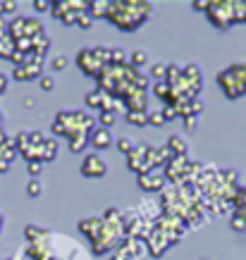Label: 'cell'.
Listing matches in <instances>:
<instances>
[{
    "mask_svg": "<svg viewBox=\"0 0 246 260\" xmlns=\"http://www.w3.org/2000/svg\"><path fill=\"white\" fill-rule=\"evenodd\" d=\"M184 119V126L189 129V132H196V122H199V117H194V115H187V117H182Z\"/></svg>",
    "mask_w": 246,
    "mask_h": 260,
    "instance_id": "cell-35",
    "label": "cell"
},
{
    "mask_svg": "<svg viewBox=\"0 0 246 260\" xmlns=\"http://www.w3.org/2000/svg\"><path fill=\"white\" fill-rule=\"evenodd\" d=\"M191 8H196V10H208V0H194V3H191Z\"/></svg>",
    "mask_w": 246,
    "mask_h": 260,
    "instance_id": "cell-38",
    "label": "cell"
},
{
    "mask_svg": "<svg viewBox=\"0 0 246 260\" xmlns=\"http://www.w3.org/2000/svg\"><path fill=\"white\" fill-rule=\"evenodd\" d=\"M50 5H53V3H48V0H36V3H34V8L39 10V12H48Z\"/></svg>",
    "mask_w": 246,
    "mask_h": 260,
    "instance_id": "cell-36",
    "label": "cell"
},
{
    "mask_svg": "<svg viewBox=\"0 0 246 260\" xmlns=\"http://www.w3.org/2000/svg\"><path fill=\"white\" fill-rule=\"evenodd\" d=\"M160 112H163V117H165V119H177V117H179V115H177V108H175V105H165V108H163Z\"/></svg>",
    "mask_w": 246,
    "mask_h": 260,
    "instance_id": "cell-33",
    "label": "cell"
},
{
    "mask_svg": "<svg viewBox=\"0 0 246 260\" xmlns=\"http://www.w3.org/2000/svg\"><path fill=\"white\" fill-rule=\"evenodd\" d=\"M67 141H70L72 153H84L88 146V134L86 132H72V134L67 136Z\"/></svg>",
    "mask_w": 246,
    "mask_h": 260,
    "instance_id": "cell-11",
    "label": "cell"
},
{
    "mask_svg": "<svg viewBox=\"0 0 246 260\" xmlns=\"http://www.w3.org/2000/svg\"><path fill=\"white\" fill-rule=\"evenodd\" d=\"M165 146L172 150V155H175V158H182V155H187V153H189V148H187V141H184L182 136H177V134L170 136Z\"/></svg>",
    "mask_w": 246,
    "mask_h": 260,
    "instance_id": "cell-13",
    "label": "cell"
},
{
    "mask_svg": "<svg viewBox=\"0 0 246 260\" xmlns=\"http://www.w3.org/2000/svg\"><path fill=\"white\" fill-rule=\"evenodd\" d=\"M143 241H146V248H148V253H151L153 258H160V255H163V253H165L167 248H170L167 239L163 237V234H160V232H158L156 227L151 229V234L143 239Z\"/></svg>",
    "mask_w": 246,
    "mask_h": 260,
    "instance_id": "cell-6",
    "label": "cell"
},
{
    "mask_svg": "<svg viewBox=\"0 0 246 260\" xmlns=\"http://www.w3.org/2000/svg\"><path fill=\"white\" fill-rule=\"evenodd\" d=\"M167 119L163 117V112L160 110H156V112H148V124H153V126H163Z\"/></svg>",
    "mask_w": 246,
    "mask_h": 260,
    "instance_id": "cell-27",
    "label": "cell"
},
{
    "mask_svg": "<svg viewBox=\"0 0 246 260\" xmlns=\"http://www.w3.org/2000/svg\"><path fill=\"white\" fill-rule=\"evenodd\" d=\"M81 15H84V12H81ZM77 17H79V15H74V12H67V15H65L63 19H60V22L70 26V24H77Z\"/></svg>",
    "mask_w": 246,
    "mask_h": 260,
    "instance_id": "cell-37",
    "label": "cell"
},
{
    "mask_svg": "<svg viewBox=\"0 0 246 260\" xmlns=\"http://www.w3.org/2000/svg\"><path fill=\"white\" fill-rule=\"evenodd\" d=\"M96 122L103 126V129H112V126H115V122H117V115H115V112H101Z\"/></svg>",
    "mask_w": 246,
    "mask_h": 260,
    "instance_id": "cell-22",
    "label": "cell"
},
{
    "mask_svg": "<svg viewBox=\"0 0 246 260\" xmlns=\"http://www.w3.org/2000/svg\"><path fill=\"white\" fill-rule=\"evenodd\" d=\"M101 224H103V220H101V217H86V220L79 222V232H81V234H84L86 239H94L96 232L101 229Z\"/></svg>",
    "mask_w": 246,
    "mask_h": 260,
    "instance_id": "cell-12",
    "label": "cell"
},
{
    "mask_svg": "<svg viewBox=\"0 0 246 260\" xmlns=\"http://www.w3.org/2000/svg\"><path fill=\"white\" fill-rule=\"evenodd\" d=\"M151 3L143 0H112L105 19L115 24L119 31H136L151 17Z\"/></svg>",
    "mask_w": 246,
    "mask_h": 260,
    "instance_id": "cell-1",
    "label": "cell"
},
{
    "mask_svg": "<svg viewBox=\"0 0 246 260\" xmlns=\"http://www.w3.org/2000/svg\"><path fill=\"white\" fill-rule=\"evenodd\" d=\"M232 229H237V232H244L246 229V220L241 215H234V217H232Z\"/></svg>",
    "mask_w": 246,
    "mask_h": 260,
    "instance_id": "cell-34",
    "label": "cell"
},
{
    "mask_svg": "<svg viewBox=\"0 0 246 260\" xmlns=\"http://www.w3.org/2000/svg\"><path fill=\"white\" fill-rule=\"evenodd\" d=\"M153 93L158 95V98H160L163 103H165V105H167L170 101H172V86H167L165 81H158V84L153 86Z\"/></svg>",
    "mask_w": 246,
    "mask_h": 260,
    "instance_id": "cell-18",
    "label": "cell"
},
{
    "mask_svg": "<svg viewBox=\"0 0 246 260\" xmlns=\"http://www.w3.org/2000/svg\"><path fill=\"white\" fill-rule=\"evenodd\" d=\"M115 146H117V150H122V153H125V155H129V153H132V150L136 148L134 139H119V141L115 143Z\"/></svg>",
    "mask_w": 246,
    "mask_h": 260,
    "instance_id": "cell-25",
    "label": "cell"
},
{
    "mask_svg": "<svg viewBox=\"0 0 246 260\" xmlns=\"http://www.w3.org/2000/svg\"><path fill=\"white\" fill-rule=\"evenodd\" d=\"M218 86L223 88V93L230 101H237L246 93V62L230 64L227 70L218 74Z\"/></svg>",
    "mask_w": 246,
    "mask_h": 260,
    "instance_id": "cell-3",
    "label": "cell"
},
{
    "mask_svg": "<svg viewBox=\"0 0 246 260\" xmlns=\"http://www.w3.org/2000/svg\"><path fill=\"white\" fill-rule=\"evenodd\" d=\"M165 74H167V64H153V70H151V77H156L158 81H165Z\"/></svg>",
    "mask_w": 246,
    "mask_h": 260,
    "instance_id": "cell-26",
    "label": "cell"
},
{
    "mask_svg": "<svg viewBox=\"0 0 246 260\" xmlns=\"http://www.w3.org/2000/svg\"><path fill=\"white\" fill-rule=\"evenodd\" d=\"M26 193L32 198H39L41 193H43V184H41L39 179H29V184H26Z\"/></svg>",
    "mask_w": 246,
    "mask_h": 260,
    "instance_id": "cell-23",
    "label": "cell"
},
{
    "mask_svg": "<svg viewBox=\"0 0 246 260\" xmlns=\"http://www.w3.org/2000/svg\"><path fill=\"white\" fill-rule=\"evenodd\" d=\"M203 260H206V258H203Z\"/></svg>",
    "mask_w": 246,
    "mask_h": 260,
    "instance_id": "cell-43",
    "label": "cell"
},
{
    "mask_svg": "<svg viewBox=\"0 0 246 260\" xmlns=\"http://www.w3.org/2000/svg\"><path fill=\"white\" fill-rule=\"evenodd\" d=\"M3 36H8V22L0 17V39H3Z\"/></svg>",
    "mask_w": 246,
    "mask_h": 260,
    "instance_id": "cell-39",
    "label": "cell"
},
{
    "mask_svg": "<svg viewBox=\"0 0 246 260\" xmlns=\"http://www.w3.org/2000/svg\"><path fill=\"white\" fill-rule=\"evenodd\" d=\"M244 24H246V17H244Z\"/></svg>",
    "mask_w": 246,
    "mask_h": 260,
    "instance_id": "cell-42",
    "label": "cell"
},
{
    "mask_svg": "<svg viewBox=\"0 0 246 260\" xmlns=\"http://www.w3.org/2000/svg\"><path fill=\"white\" fill-rule=\"evenodd\" d=\"M189 110H191V115H194V117H199L201 110H203V103H201L199 98H194V101L189 103Z\"/></svg>",
    "mask_w": 246,
    "mask_h": 260,
    "instance_id": "cell-32",
    "label": "cell"
},
{
    "mask_svg": "<svg viewBox=\"0 0 246 260\" xmlns=\"http://www.w3.org/2000/svg\"><path fill=\"white\" fill-rule=\"evenodd\" d=\"M41 153H43V162H48V160H55V155H57V141H55V139H46V141H43V146H41Z\"/></svg>",
    "mask_w": 246,
    "mask_h": 260,
    "instance_id": "cell-16",
    "label": "cell"
},
{
    "mask_svg": "<svg viewBox=\"0 0 246 260\" xmlns=\"http://www.w3.org/2000/svg\"><path fill=\"white\" fill-rule=\"evenodd\" d=\"M108 8H110V0H91L86 12L91 15V19H96V17H105V15H108Z\"/></svg>",
    "mask_w": 246,
    "mask_h": 260,
    "instance_id": "cell-15",
    "label": "cell"
},
{
    "mask_svg": "<svg viewBox=\"0 0 246 260\" xmlns=\"http://www.w3.org/2000/svg\"><path fill=\"white\" fill-rule=\"evenodd\" d=\"M77 64L81 67V72H84L86 77H98L101 70L105 67V64L98 60V55H96L94 48H84V50H79V55H77Z\"/></svg>",
    "mask_w": 246,
    "mask_h": 260,
    "instance_id": "cell-5",
    "label": "cell"
},
{
    "mask_svg": "<svg viewBox=\"0 0 246 260\" xmlns=\"http://www.w3.org/2000/svg\"><path fill=\"white\" fill-rule=\"evenodd\" d=\"M101 101H103V91H91V93H86V105L88 108H101Z\"/></svg>",
    "mask_w": 246,
    "mask_h": 260,
    "instance_id": "cell-24",
    "label": "cell"
},
{
    "mask_svg": "<svg viewBox=\"0 0 246 260\" xmlns=\"http://www.w3.org/2000/svg\"><path fill=\"white\" fill-rule=\"evenodd\" d=\"M10 170V162L8 160H0V172H8Z\"/></svg>",
    "mask_w": 246,
    "mask_h": 260,
    "instance_id": "cell-40",
    "label": "cell"
},
{
    "mask_svg": "<svg viewBox=\"0 0 246 260\" xmlns=\"http://www.w3.org/2000/svg\"><path fill=\"white\" fill-rule=\"evenodd\" d=\"M125 117H127L129 124H134V126H146V124H148V110H146V112H139V110L125 112Z\"/></svg>",
    "mask_w": 246,
    "mask_h": 260,
    "instance_id": "cell-17",
    "label": "cell"
},
{
    "mask_svg": "<svg viewBox=\"0 0 246 260\" xmlns=\"http://www.w3.org/2000/svg\"><path fill=\"white\" fill-rule=\"evenodd\" d=\"M91 24H94V19H91L88 12H84V15L77 17V26H79V29H91Z\"/></svg>",
    "mask_w": 246,
    "mask_h": 260,
    "instance_id": "cell-30",
    "label": "cell"
},
{
    "mask_svg": "<svg viewBox=\"0 0 246 260\" xmlns=\"http://www.w3.org/2000/svg\"><path fill=\"white\" fill-rule=\"evenodd\" d=\"M81 174L91 177V179H101V177L108 174V165H105V160L98 153H86L84 160H81Z\"/></svg>",
    "mask_w": 246,
    "mask_h": 260,
    "instance_id": "cell-4",
    "label": "cell"
},
{
    "mask_svg": "<svg viewBox=\"0 0 246 260\" xmlns=\"http://www.w3.org/2000/svg\"><path fill=\"white\" fill-rule=\"evenodd\" d=\"M139 186L143 191H165V174H158V172H143L139 174Z\"/></svg>",
    "mask_w": 246,
    "mask_h": 260,
    "instance_id": "cell-7",
    "label": "cell"
},
{
    "mask_svg": "<svg viewBox=\"0 0 246 260\" xmlns=\"http://www.w3.org/2000/svg\"><path fill=\"white\" fill-rule=\"evenodd\" d=\"M146 62H148V53H146V50H134V53L129 55V64H132V67H136V70H139V67H143Z\"/></svg>",
    "mask_w": 246,
    "mask_h": 260,
    "instance_id": "cell-21",
    "label": "cell"
},
{
    "mask_svg": "<svg viewBox=\"0 0 246 260\" xmlns=\"http://www.w3.org/2000/svg\"><path fill=\"white\" fill-rule=\"evenodd\" d=\"M206 15L218 29H230L234 22H244L246 0H208Z\"/></svg>",
    "mask_w": 246,
    "mask_h": 260,
    "instance_id": "cell-2",
    "label": "cell"
},
{
    "mask_svg": "<svg viewBox=\"0 0 246 260\" xmlns=\"http://www.w3.org/2000/svg\"><path fill=\"white\" fill-rule=\"evenodd\" d=\"M12 77H15L17 81H32V79H36V77H43V67H36V64L24 62L22 67H15Z\"/></svg>",
    "mask_w": 246,
    "mask_h": 260,
    "instance_id": "cell-10",
    "label": "cell"
},
{
    "mask_svg": "<svg viewBox=\"0 0 246 260\" xmlns=\"http://www.w3.org/2000/svg\"><path fill=\"white\" fill-rule=\"evenodd\" d=\"M15 53V43L10 36H3L0 39V60H10V55Z\"/></svg>",
    "mask_w": 246,
    "mask_h": 260,
    "instance_id": "cell-19",
    "label": "cell"
},
{
    "mask_svg": "<svg viewBox=\"0 0 246 260\" xmlns=\"http://www.w3.org/2000/svg\"><path fill=\"white\" fill-rule=\"evenodd\" d=\"M26 170H29V174H32V179H39V174L43 172V162L34 160V162H29V165H26Z\"/></svg>",
    "mask_w": 246,
    "mask_h": 260,
    "instance_id": "cell-28",
    "label": "cell"
},
{
    "mask_svg": "<svg viewBox=\"0 0 246 260\" xmlns=\"http://www.w3.org/2000/svg\"><path fill=\"white\" fill-rule=\"evenodd\" d=\"M24 24H26V17H15L12 22H8V36L12 41L24 39Z\"/></svg>",
    "mask_w": 246,
    "mask_h": 260,
    "instance_id": "cell-14",
    "label": "cell"
},
{
    "mask_svg": "<svg viewBox=\"0 0 246 260\" xmlns=\"http://www.w3.org/2000/svg\"><path fill=\"white\" fill-rule=\"evenodd\" d=\"M3 222H5V217H3V213H0V229H3Z\"/></svg>",
    "mask_w": 246,
    "mask_h": 260,
    "instance_id": "cell-41",
    "label": "cell"
},
{
    "mask_svg": "<svg viewBox=\"0 0 246 260\" xmlns=\"http://www.w3.org/2000/svg\"><path fill=\"white\" fill-rule=\"evenodd\" d=\"M110 260H132V251H129L127 239H122V244L115 248V255H112Z\"/></svg>",
    "mask_w": 246,
    "mask_h": 260,
    "instance_id": "cell-20",
    "label": "cell"
},
{
    "mask_svg": "<svg viewBox=\"0 0 246 260\" xmlns=\"http://www.w3.org/2000/svg\"><path fill=\"white\" fill-rule=\"evenodd\" d=\"M122 101L127 103V112H132V110L146 112V91H139V88H129L127 93L122 95Z\"/></svg>",
    "mask_w": 246,
    "mask_h": 260,
    "instance_id": "cell-8",
    "label": "cell"
},
{
    "mask_svg": "<svg viewBox=\"0 0 246 260\" xmlns=\"http://www.w3.org/2000/svg\"><path fill=\"white\" fill-rule=\"evenodd\" d=\"M67 62H70V60H67V55H55V57H53V62H50V67H53L55 72H60V70H65V67H67Z\"/></svg>",
    "mask_w": 246,
    "mask_h": 260,
    "instance_id": "cell-29",
    "label": "cell"
},
{
    "mask_svg": "<svg viewBox=\"0 0 246 260\" xmlns=\"http://www.w3.org/2000/svg\"><path fill=\"white\" fill-rule=\"evenodd\" d=\"M88 143L94 146V148L103 150V148H110L112 143V129H103V126H96L94 132H91V136H88Z\"/></svg>",
    "mask_w": 246,
    "mask_h": 260,
    "instance_id": "cell-9",
    "label": "cell"
},
{
    "mask_svg": "<svg viewBox=\"0 0 246 260\" xmlns=\"http://www.w3.org/2000/svg\"><path fill=\"white\" fill-rule=\"evenodd\" d=\"M39 84H41V88H43V91H53V88H55V79H53V77H48V74H46V77H41Z\"/></svg>",
    "mask_w": 246,
    "mask_h": 260,
    "instance_id": "cell-31",
    "label": "cell"
}]
</instances>
